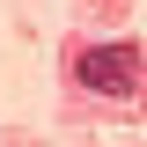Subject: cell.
<instances>
[{"mask_svg": "<svg viewBox=\"0 0 147 147\" xmlns=\"http://www.w3.org/2000/svg\"><path fill=\"white\" fill-rule=\"evenodd\" d=\"M74 81L88 96L132 103V96H140V52H132V44H88V52H74Z\"/></svg>", "mask_w": 147, "mask_h": 147, "instance_id": "cell-1", "label": "cell"}]
</instances>
